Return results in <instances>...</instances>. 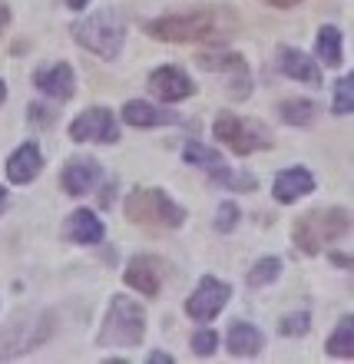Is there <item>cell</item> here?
I'll return each instance as SVG.
<instances>
[{
    "mask_svg": "<svg viewBox=\"0 0 354 364\" xmlns=\"http://www.w3.org/2000/svg\"><path fill=\"white\" fill-rule=\"evenodd\" d=\"M67 7H73V10H80V7H87V0H63Z\"/></svg>",
    "mask_w": 354,
    "mask_h": 364,
    "instance_id": "32",
    "label": "cell"
},
{
    "mask_svg": "<svg viewBox=\"0 0 354 364\" xmlns=\"http://www.w3.org/2000/svg\"><path fill=\"white\" fill-rule=\"evenodd\" d=\"M7 209V189H4V186H0V212Z\"/></svg>",
    "mask_w": 354,
    "mask_h": 364,
    "instance_id": "33",
    "label": "cell"
},
{
    "mask_svg": "<svg viewBox=\"0 0 354 364\" xmlns=\"http://www.w3.org/2000/svg\"><path fill=\"white\" fill-rule=\"evenodd\" d=\"M278 113H281V119L291 126H308L315 119V103H308V100H285Z\"/></svg>",
    "mask_w": 354,
    "mask_h": 364,
    "instance_id": "22",
    "label": "cell"
},
{
    "mask_svg": "<svg viewBox=\"0 0 354 364\" xmlns=\"http://www.w3.org/2000/svg\"><path fill=\"white\" fill-rule=\"evenodd\" d=\"M239 225V205H232V202H222L219 205V215H215V229L219 232H229Z\"/></svg>",
    "mask_w": 354,
    "mask_h": 364,
    "instance_id": "27",
    "label": "cell"
},
{
    "mask_svg": "<svg viewBox=\"0 0 354 364\" xmlns=\"http://www.w3.org/2000/svg\"><path fill=\"white\" fill-rule=\"evenodd\" d=\"M215 136L219 143H225L235 156H249L255 149H265L272 139H268V129L255 119H239V116H229L222 113L215 119Z\"/></svg>",
    "mask_w": 354,
    "mask_h": 364,
    "instance_id": "6",
    "label": "cell"
},
{
    "mask_svg": "<svg viewBox=\"0 0 354 364\" xmlns=\"http://www.w3.org/2000/svg\"><path fill=\"white\" fill-rule=\"evenodd\" d=\"M195 63L202 70H235V73H245V60L239 53H199Z\"/></svg>",
    "mask_w": 354,
    "mask_h": 364,
    "instance_id": "23",
    "label": "cell"
},
{
    "mask_svg": "<svg viewBox=\"0 0 354 364\" xmlns=\"http://www.w3.org/2000/svg\"><path fill=\"white\" fill-rule=\"evenodd\" d=\"M123 119L129 126H163V123H176V113H166V109H156L146 100H129L123 106Z\"/></svg>",
    "mask_w": 354,
    "mask_h": 364,
    "instance_id": "18",
    "label": "cell"
},
{
    "mask_svg": "<svg viewBox=\"0 0 354 364\" xmlns=\"http://www.w3.org/2000/svg\"><path fill=\"white\" fill-rule=\"evenodd\" d=\"M225 341H229V351L235 358H255L262 351V345H265L262 331L255 325H249V321H235V325L229 328Z\"/></svg>",
    "mask_w": 354,
    "mask_h": 364,
    "instance_id": "16",
    "label": "cell"
},
{
    "mask_svg": "<svg viewBox=\"0 0 354 364\" xmlns=\"http://www.w3.org/2000/svg\"><path fill=\"white\" fill-rule=\"evenodd\" d=\"M315 189V176L308 173V169H285V173L275 179V199L278 202H295L301 196Z\"/></svg>",
    "mask_w": 354,
    "mask_h": 364,
    "instance_id": "17",
    "label": "cell"
},
{
    "mask_svg": "<svg viewBox=\"0 0 354 364\" xmlns=\"http://www.w3.org/2000/svg\"><path fill=\"white\" fill-rule=\"evenodd\" d=\"M40 166H43L40 149L33 143H23L17 153H10V159H7V179L17 182V186H27V182L37 179Z\"/></svg>",
    "mask_w": 354,
    "mask_h": 364,
    "instance_id": "13",
    "label": "cell"
},
{
    "mask_svg": "<svg viewBox=\"0 0 354 364\" xmlns=\"http://www.w3.org/2000/svg\"><path fill=\"white\" fill-rule=\"evenodd\" d=\"M265 4H272V7H295L301 0H265Z\"/></svg>",
    "mask_w": 354,
    "mask_h": 364,
    "instance_id": "30",
    "label": "cell"
},
{
    "mask_svg": "<svg viewBox=\"0 0 354 364\" xmlns=\"http://www.w3.org/2000/svg\"><path fill=\"white\" fill-rule=\"evenodd\" d=\"M4 23H7V10L0 7V27H4Z\"/></svg>",
    "mask_w": 354,
    "mask_h": 364,
    "instance_id": "34",
    "label": "cell"
},
{
    "mask_svg": "<svg viewBox=\"0 0 354 364\" xmlns=\"http://www.w3.org/2000/svg\"><path fill=\"white\" fill-rule=\"evenodd\" d=\"M70 139H77V143H116L119 139V129H116V119L109 109L103 106H96V109H87L83 116H77L73 123H70Z\"/></svg>",
    "mask_w": 354,
    "mask_h": 364,
    "instance_id": "8",
    "label": "cell"
},
{
    "mask_svg": "<svg viewBox=\"0 0 354 364\" xmlns=\"http://www.w3.org/2000/svg\"><path fill=\"white\" fill-rule=\"evenodd\" d=\"M100 179V166L93 159H70V166L60 173V182H63V192L70 196H83L90 192Z\"/></svg>",
    "mask_w": 354,
    "mask_h": 364,
    "instance_id": "14",
    "label": "cell"
},
{
    "mask_svg": "<svg viewBox=\"0 0 354 364\" xmlns=\"http://www.w3.org/2000/svg\"><path fill=\"white\" fill-rule=\"evenodd\" d=\"M103 222L96 219V212L90 209H77L70 215L67 222V239L77 242V245H96V242L103 239Z\"/></svg>",
    "mask_w": 354,
    "mask_h": 364,
    "instance_id": "15",
    "label": "cell"
},
{
    "mask_svg": "<svg viewBox=\"0 0 354 364\" xmlns=\"http://www.w3.org/2000/svg\"><path fill=\"white\" fill-rule=\"evenodd\" d=\"M278 70L285 73V77H295L301 83H311V87H321V70L311 57H305L301 50L295 47H281L278 50Z\"/></svg>",
    "mask_w": 354,
    "mask_h": 364,
    "instance_id": "10",
    "label": "cell"
},
{
    "mask_svg": "<svg viewBox=\"0 0 354 364\" xmlns=\"http://www.w3.org/2000/svg\"><path fill=\"white\" fill-rule=\"evenodd\" d=\"M186 163L199 166V169H209V173L215 176V179H222V182L232 179V173L225 169V163H222V156L215 153V149H209V146H202V143L186 146Z\"/></svg>",
    "mask_w": 354,
    "mask_h": 364,
    "instance_id": "19",
    "label": "cell"
},
{
    "mask_svg": "<svg viewBox=\"0 0 354 364\" xmlns=\"http://www.w3.org/2000/svg\"><path fill=\"white\" fill-rule=\"evenodd\" d=\"M126 215L146 229H179L186 212L163 189H136L126 196Z\"/></svg>",
    "mask_w": 354,
    "mask_h": 364,
    "instance_id": "4",
    "label": "cell"
},
{
    "mask_svg": "<svg viewBox=\"0 0 354 364\" xmlns=\"http://www.w3.org/2000/svg\"><path fill=\"white\" fill-rule=\"evenodd\" d=\"M348 232H351V215H348V209H318L295 222V245L305 252V255H318L328 242L341 239Z\"/></svg>",
    "mask_w": 354,
    "mask_h": 364,
    "instance_id": "2",
    "label": "cell"
},
{
    "mask_svg": "<svg viewBox=\"0 0 354 364\" xmlns=\"http://www.w3.org/2000/svg\"><path fill=\"white\" fill-rule=\"evenodd\" d=\"M215 345H219V338H215V331H209V328H202V331L192 335V351L199 358H209L212 351H215Z\"/></svg>",
    "mask_w": 354,
    "mask_h": 364,
    "instance_id": "26",
    "label": "cell"
},
{
    "mask_svg": "<svg viewBox=\"0 0 354 364\" xmlns=\"http://www.w3.org/2000/svg\"><path fill=\"white\" fill-rule=\"evenodd\" d=\"M4 96H7V90H4V83H0V103H4Z\"/></svg>",
    "mask_w": 354,
    "mask_h": 364,
    "instance_id": "35",
    "label": "cell"
},
{
    "mask_svg": "<svg viewBox=\"0 0 354 364\" xmlns=\"http://www.w3.org/2000/svg\"><path fill=\"white\" fill-rule=\"evenodd\" d=\"M281 275V259H262V262H255V269L249 272V285L252 288H262V285H272L275 278Z\"/></svg>",
    "mask_w": 354,
    "mask_h": 364,
    "instance_id": "24",
    "label": "cell"
},
{
    "mask_svg": "<svg viewBox=\"0 0 354 364\" xmlns=\"http://www.w3.org/2000/svg\"><path fill=\"white\" fill-rule=\"evenodd\" d=\"M318 57L325 60L328 67H338V63H341V30L338 27L318 30Z\"/></svg>",
    "mask_w": 354,
    "mask_h": 364,
    "instance_id": "21",
    "label": "cell"
},
{
    "mask_svg": "<svg viewBox=\"0 0 354 364\" xmlns=\"http://www.w3.org/2000/svg\"><path fill=\"white\" fill-rule=\"evenodd\" d=\"M33 83H37V90L53 96V100H67V96H73V70H70L67 63L40 67L37 73H33Z\"/></svg>",
    "mask_w": 354,
    "mask_h": 364,
    "instance_id": "12",
    "label": "cell"
},
{
    "mask_svg": "<svg viewBox=\"0 0 354 364\" xmlns=\"http://www.w3.org/2000/svg\"><path fill=\"white\" fill-rule=\"evenodd\" d=\"M308 325H311V318H308V311H298V315H288L285 321H281V335H305Z\"/></svg>",
    "mask_w": 354,
    "mask_h": 364,
    "instance_id": "28",
    "label": "cell"
},
{
    "mask_svg": "<svg viewBox=\"0 0 354 364\" xmlns=\"http://www.w3.org/2000/svg\"><path fill=\"white\" fill-rule=\"evenodd\" d=\"M229 298H232V288L225 285V282L205 275L199 285H195V291L189 295V301H186V311H189L195 321H212V318L225 308Z\"/></svg>",
    "mask_w": 354,
    "mask_h": 364,
    "instance_id": "7",
    "label": "cell"
},
{
    "mask_svg": "<svg viewBox=\"0 0 354 364\" xmlns=\"http://www.w3.org/2000/svg\"><path fill=\"white\" fill-rule=\"evenodd\" d=\"M73 37L87 50H93V53H100V57H106V60H113L116 53L123 50L126 23L116 10H100L93 17L73 23Z\"/></svg>",
    "mask_w": 354,
    "mask_h": 364,
    "instance_id": "5",
    "label": "cell"
},
{
    "mask_svg": "<svg viewBox=\"0 0 354 364\" xmlns=\"http://www.w3.org/2000/svg\"><path fill=\"white\" fill-rule=\"evenodd\" d=\"M331 262H338V265H345V269H351V259H348V255H335V252H331Z\"/></svg>",
    "mask_w": 354,
    "mask_h": 364,
    "instance_id": "31",
    "label": "cell"
},
{
    "mask_svg": "<svg viewBox=\"0 0 354 364\" xmlns=\"http://www.w3.org/2000/svg\"><path fill=\"white\" fill-rule=\"evenodd\" d=\"M328 355L331 358H345V361H351L354 358V318H341V325L331 331V338H328Z\"/></svg>",
    "mask_w": 354,
    "mask_h": 364,
    "instance_id": "20",
    "label": "cell"
},
{
    "mask_svg": "<svg viewBox=\"0 0 354 364\" xmlns=\"http://www.w3.org/2000/svg\"><path fill=\"white\" fill-rule=\"evenodd\" d=\"M146 33L166 43H192V40H212L222 33V23L212 10L179 14V17H156L146 23Z\"/></svg>",
    "mask_w": 354,
    "mask_h": 364,
    "instance_id": "3",
    "label": "cell"
},
{
    "mask_svg": "<svg viewBox=\"0 0 354 364\" xmlns=\"http://www.w3.org/2000/svg\"><path fill=\"white\" fill-rule=\"evenodd\" d=\"M146 335V315L133 298L116 295L109 305V315L103 321V331L96 338L100 348H136Z\"/></svg>",
    "mask_w": 354,
    "mask_h": 364,
    "instance_id": "1",
    "label": "cell"
},
{
    "mask_svg": "<svg viewBox=\"0 0 354 364\" xmlns=\"http://www.w3.org/2000/svg\"><path fill=\"white\" fill-rule=\"evenodd\" d=\"M354 109V77H341L335 87V113L348 116Z\"/></svg>",
    "mask_w": 354,
    "mask_h": 364,
    "instance_id": "25",
    "label": "cell"
},
{
    "mask_svg": "<svg viewBox=\"0 0 354 364\" xmlns=\"http://www.w3.org/2000/svg\"><path fill=\"white\" fill-rule=\"evenodd\" d=\"M149 361H153V364H173V358L163 355V351H153V355H149Z\"/></svg>",
    "mask_w": 354,
    "mask_h": 364,
    "instance_id": "29",
    "label": "cell"
},
{
    "mask_svg": "<svg viewBox=\"0 0 354 364\" xmlns=\"http://www.w3.org/2000/svg\"><path fill=\"white\" fill-rule=\"evenodd\" d=\"M159 275H163L159 262L149 259V255H136L129 262V269H126V285L153 298V295H159Z\"/></svg>",
    "mask_w": 354,
    "mask_h": 364,
    "instance_id": "11",
    "label": "cell"
},
{
    "mask_svg": "<svg viewBox=\"0 0 354 364\" xmlns=\"http://www.w3.org/2000/svg\"><path fill=\"white\" fill-rule=\"evenodd\" d=\"M149 90H153L159 100H166V103H179V100H186V96L195 93V87H192V80L182 73V70L176 67H159L149 73Z\"/></svg>",
    "mask_w": 354,
    "mask_h": 364,
    "instance_id": "9",
    "label": "cell"
}]
</instances>
